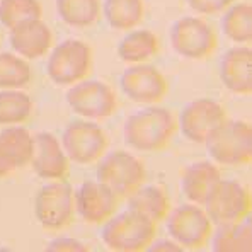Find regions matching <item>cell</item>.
<instances>
[{"instance_id":"25","label":"cell","mask_w":252,"mask_h":252,"mask_svg":"<svg viewBox=\"0 0 252 252\" xmlns=\"http://www.w3.org/2000/svg\"><path fill=\"white\" fill-rule=\"evenodd\" d=\"M101 0H57V12L72 28H91L101 16Z\"/></svg>"},{"instance_id":"21","label":"cell","mask_w":252,"mask_h":252,"mask_svg":"<svg viewBox=\"0 0 252 252\" xmlns=\"http://www.w3.org/2000/svg\"><path fill=\"white\" fill-rule=\"evenodd\" d=\"M160 50L157 34L148 29H131L118 44V57L125 63H147Z\"/></svg>"},{"instance_id":"6","label":"cell","mask_w":252,"mask_h":252,"mask_svg":"<svg viewBox=\"0 0 252 252\" xmlns=\"http://www.w3.org/2000/svg\"><path fill=\"white\" fill-rule=\"evenodd\" d=\"M147 169L143 162L125 150L107 152L99 158L97 181L113 189L118 196L126 198L145 183Z\"/></svg>"},{"instance_id":"17","label":"cell","mask_w":252,"mask_h":252,"mask_svg":"<svg viewBox=\"0 0 252 252\" xmlns=\"http://www.w3.org/2000/svg\"><path fill=\"white\" fill-rule=\"evenodd\" d=\"M220 79L233 94H252V50L249 46L230 48L221 57Z\"/></svg>"},{"instance_id":"20","label":"cell","mask_w":252,"mask_h":252,"mask_svg":"<svg viewBox=\"0 0 252 252\" xmlns=\"http://www.w3.org/2000/svg\"><path fill=\"white\" fill-rule=\"evenodd\" d=\"M211 249L215 252H251L252 251V221L251 215L233 223L217 225L211 232Z\"/></svg>"},{"instance_id":"7","label":"cell","mask_w":252,"mask_h":252,"mask_svg":"<svg viewBox=\"0 0 252 252\" xmlns=\"http://www.w3.org/2000/svg\"><path fill=\"white\" fill-rule=\"evenodd\" d=\"M167 232L170 239L183 247V251H198L208 244L213 221L199 205H181L170 210L167 218Z\"/></svg>"},{"instance_id":"15","label":"cell","mask_w":252,"mask_h":252,"mask_svg":"<svg viewBox=\"0 0 252 252\" xmlns=\"http://www.w3.org/2000/svg\"><path fill=\"white\" fill-rule=\"evenodd\" d=\"M68 157L62 143L51 133L39 131L34 135V152L29 164L41 179L62 181L70 169Z\"/></svg>"},{"instance_id":"3","label":"cell","mask_w":252,"mask_h":252,"mask_svg":"<svg viewBox=\"0 0 252 252\" xmlns=\"http://www.w3.org/2000/svg\"><path fill=\"white\" fill-rule=\"evenodd\" d=\"M211 160L227 167L252 162V128L247 121L225 120L205 142Z\"/></svg>"},{"instance_id":"1","label":"cell","mask_w":252,"mask_h":252,"mask_svg":"<svg viewBox=\"0 0 252 252\" xmlns=\"http://www.w3.org/2000/svg\"><path fill=\"white\" fill-rule=\"evenodd\" d=\"M177 129V118L172 111L154 104L126 118L123 135L129 148L155 154L169 147Z\"/></svg>"},{"instance_id":"9","label":"cell","mask_w":252,"mask_h":252,"mask_svg":"<svg viewBox=\"0 0 252 252\" xmlns=\"http://www.w3.org/2000/svg\"><path fill=\"white\" fill-rule=\"evenodd\" d=\"M62 147L68 160L75 164H97L107 152L109 136L94 121H73L63 131Z\"/></svg>"},{"instance_id":"19","label":"cell","mask_w":252,"mask_h":252,"mask_svg":"<svg viewBox=\"0 0 252 252\" xmlns=\"http://www.w3.org/2000/svg\"><path fill=\"white\" fill-rule=\"evenodd\" d=\"M125 199L129 210L138 211L155 223L164 221L170 211V198L167 191L157 184H147V186L142 184Z\"/></svg>"},{"instance_id":"31","label":"cell","mask_w":252,"mask_h":252,"mask_svg":"<svg viewBox=\"0 0 252 252\" xmlns=\"http://www.w3.org/2000/svg\"><path fill=\"white\" fill-rule=\"evenodd\" d=\"M145 251L148 252H162V251H183V247L179 246V244H176L174 240H157V242H154L152 240L150 244H148V247Z\"/></svg>"},{"instance_id":"26","label":"cell","mask_w":252,"mask_h":252,"mask_svg":"<svg viewBox=\"0 0 252 252\" xmlns=\"http://www.w3.org/2000/svg\"><path fill=\"white\" fill-rule=\"evenodd\" d=\"M32 114V101L19 89L0 91V125L16 126L28 121Z\"/></svg>"},{"instance_id":"13","label":"cell","mask_w":252,"mask_h":252,"mask_svg":"<svg viewBox=\"0 0 252 252\" xmlns=\"http://www.w3.org/2000/svg\"><path fill=\"white\" fill-rule=\"evenodd\" d=\"M227 118V111L220 102L213 99H196L183 107L177 118V126L189 142L205 145L208 136Z\"/></svg>"},{"instance_id":"2","label":"cell","mask_w":252,"mask_h":252,"mask_svg":"<svg viewBox=\"0 0 252 252\" xmlns=\"http://www.w3.org/2000/svg\"><path fill=\"white\" fill-rule=\"evenodd\" d=\"M101 239L109 251L114 252H142L155 240L157 223L138 211L126 208L104 221Z\"/></svg>"},{"instance_id":"32","label":"cell","mask_w":252,"mask_h":252,"mask_svg":"<svg viewBox=\"0 0 252 252\" xmlns=\"http://www.w3.org/2000/svg\"><path fill=\"white\" fill-rule=\"evenodd\" d=\"M16 170H17V167L12 164V160L7 157V154L2 150V147H0V179L10 176V174H14Z\"/></svg>"},{"instance_id":"16","label":"cell","mask_w":252,"mask_h":252,"mask_svg":"<svg viewBox=\"0 0 252 252\" xmlns=\"http://www.w3.org/2000/svg\"><path fill=\"white\" fill-rule=\"evenodd\" d=\"M10 46L24 60H38L53 46V32L41 19L21 22L10 29Z\"/></svg>"},{"instance_id":"23","label":"cell","mask_w":252,"mask_h":252,"mask_svg":"<svg viewBox=\"0 0 252 252\" xmlns=\"http://www.w3.org/2000/svg\"><path fill=\"white\" fill-rule=\"evenodd\" d=\"M0 147L17 169L31 162L34 152V136L26 128L16 125L0 131Z\"/></svg>"},{"instance_id":"27","label":"cell","mask_w":252,"mask_h":252,"mask_svg":"<svg viewBox=\"0 0 252 252\" xmlns=\"http://www.w3.org/2000/svg\"><path fill=\"white\" fill-rule=\"evenodd\" d=\"M31 82V66L19 55L0 53V89H22Z\"/></svg>"},{"instance_id":"10","label":"cell","mask_w":252,"mask_h":252,"mask_svg":"<svg viewBox=\"0 0 252 252\" xmlns=\"http://www.w3.org/2000/svg\"><path fill=\"white\" fill-rule=\"evenodd\" d=\"M73 211V188L63 179L46 184L36 194V220L44 230L57 232L68 227L72 223Z\"/></svg>"},{"instance_id":"8","label":"cell","mask_w":252,"mask_h":252,"mask_svg":"<svg viewBox=\"0 0 252 252\" xmlns=\"http://www.w3.org/2000/svg\"><path fill=\"white\" fill-rule=\"evenodd\" d=\"M66 104L89 121H102L118 111V95L102 80H82L66 92Z\"/></svg>"},{"instance_id":"29","label":"cell","mask_w":252,"mask_h":252,"mask_svg":"<svg viewBox=\"0 0 252 252\" xmlns=\"http://www.w3.org/2000/svg\"><path fill=\"white\" fill-rule=\"evenodd\" d=\"M186 2L194 12L203 16H215L225 12L232 3H235V0H186Z\"/></svg>"},{"instance_id":"12","label":"cell","mask_w":252,"mask_h":252,"mask_svg":"<svg viewBox=\"0 0 252 252\" xmlns=\"http://www.w3.org/2000/svg\"><path fill=\"white\" fill-rule=\"evenodd\" d=\"M120 85L129 101L147 106L158 104L169 92V84L164 73L147 63L129 65L121 73Z\"/></svg>"},{"instance_id":"18","label":"cell","mask_w":252,"mask_h":252,"mask_svg":"<svg viewBox=\"0 0 252 252\" xmlns=\"http://www.w3.org/2000/svg\"><path fill=\"white\" fill-rule=\"evenodd\" d=\"M220 179V169L213 162L198 160L184 169L181 176V189L189 203L203 206Z\"/></svg>"},{"instance_id":"14","label":"cell","mask_w":252,"mask_h":252,"mask_svg":"<svg viewBox=\"0 0 252 252\" xmlns=\"http://www.w3.org/2000/svg\"><path fill=\"white\" fill-rule=\"evenodd\" d=\"M75 211L89 225H101L118 210L120 196L101 181H85L73 191Z\"/></svg>"},{"instance_id":"4","label":"cell","mask_w":252,"mask_h":252,"mask_svg":"<svg viewBox=\"0 0 252 252\" xmlns=\"http://www.w3.org/2000/svg\"><path fill=\"white\" fill-rule=\"evenodd\" d=\"M92 48L80 39H66L53 48L46 63L48 77L57 85H75L92 72Z\"/></svg>"},{"instance_id":"28","label":"cell","mask_w":252,"mask_h":252,"mask_svg":"<svg viewBox=\"0 0 252 252\" xmlns=\"http://www.w3.org/2000/svg\"><path fill=\"white\" fill-rule=\"evenodd\" d=\"M43 7L39 0H0V22L5 28L31 19H41Z\"/></svg>"},{"instance_id":"22","label":"cell","mask_w":252,"mask_h":252,"mask_svg":"<svg viewBox=\"0 0 252 252\" xmlns=\"http://www.w3.org/2000/svg\"><path fill=\"white\" fill-rule=\"evenodd\" d=\"M102 14L107 24L116 31H131L145 17L143 0H104Z\"/></svg>"},{"instance_id":"24","label":"cell","mask_w":252,"mask_h":252,"mask_svg":"<svg viewBox=\"0 0 252 252\" xmlns=\"http://www.w3.org/2000/svg\"><path fill=\"white\" fill-rule=\"evenodd\" d=\"M223 34L230 41L249 44L252 41V5L249 2L232 3L221 17Z\"/></svg>"},{"instance_id":"11","label":"cell","mask_w":252,"mask_h":252,"mask_svg":"<svg viewBox=\"0 0 252 252\" xmlns=\"http://www.w3.org/2000/svg\"><path fill=\"white\" fill-rule=\"evenodd\" d=\"M203 208L213 225L233 223L251 215L252 196L249 189L237 181L220 179L210 192Z\"/></svg>"},{"instance_id":"5","label":"cell","mask_w":252,"mask_h":252,"mask_svg":"<svg viewBox=\"0 0 252 252\" xmlns=\"http://www.w3.org/2000/svg\"><path fill=\"white\" fill-rule=\"evenodd\" d=\"M170 46L188 60H206L218 48V36L213 26L203 17L186 16L172 24Z\"/></svg>"},{"instance_id":"30","label":"cell","mask_w":252,"mask_h":252,"mask_svg":"<svg viewBox=\"0 0 252 252\" xmlns=\"http://www.w3.org/2000/svg\"><path fill=\"white\" fill-rule=\"evenodd\" d=\"M46 251H55V252H65V251H73V252H85L89 251V247L82 244L77 239H70V237H60V239H55L48 244Z\"/></svg>"}]
</instances>
